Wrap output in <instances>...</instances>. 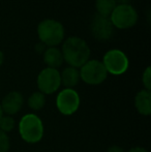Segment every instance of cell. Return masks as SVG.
I'll return each mask as SVG.
<instances>
[{
    "instance_id": "obj_1",
    "label": "cell",
    "mask_w": 151,
    "mask_h": 152,
    "mask_svg": "<svg viewBox=\"0 0 151 152\" xmlns=\"http://www.w3.org/2000/svg\"><path fill=\"white\" fill-rule=\"evenodd\" d=\"M63 60L73 67H81L89 59L90 49L84 39L77 36L69 37L64 42L61 50Z\"/></svg>"
},
{
    "instance_id": "obj_21",
    "label": "cell",
    "mask_w": 151,
    "mask_h": 152,
    "mask_svg": "<svg viewBox=\"0 0 151 152\" xmlns=\"http://www.w3.org/2000/svg\"><path fill=\"white\" fill-rule=\"evenodd\" d=\"M131 0H116V2H119L120 4H128Z\"/></svg>"
},
{
    "instance_id": "obj_6",
    "label": "cell",
    "mask_w": 151,
    "mask_h": 152,
    "mask_svg": "<svg viewBox=\"0 0 151 152\" xmlns=\"http://www.w3.org/2000/svg\"><path fill=\"white\" fill-rule=\"evenodd\" d=\"M103 64L112 75H122L128 68V59L120 50H110L104 56Z\"/></svg>"
},
{
    "instance_id": "obj_7",
    "label": "cell",
    "mask_w": 151,
    "mask_h": 152,
    "mask_svg": "<svg viewBox=\"0 0 151 152\" xmlns=\"http://www.w3.org/2000/svg\"><path fill=\"white\" fill-rule=\"evenodd\" d=\"M60 85V72L55 68H44L37 77V86L40 92L44 94L54 93L58 90Z\"/></svg>"
},
{
    "instance_id": "obj_11",
    "label": "cell",
    "mask_w": 151,
    "mask_h": 152,
    "mask_svg": "<svg viewBox=\"0 0 151 152\" xmlns=\"http://www.w3.org/2000/svg\"><path fill=\"white\" fill-rule=\"evenodd\" d=\"M135 104L138 112L144 116L151 114V93L149 90L143 89L136 95Z\"/></svg>"
},
{
    "instance_id": "obj_15",
    "label": "cell",
    "mask_w": 151,
    "mask_h": 152,
    "mask_svg": "<svg viewBox=\"0 0 151 152\" xmlns=\"http://www.w3.org/2000/svg\"><path fill=\"white\" fill-rule=\"evenodd\" d=\"M44 104H46V97H44V94L42 93L40 91L32 93L28 98V106L32 110L35 111L42 110L44 108Z\"/></svg>"
},
{
    "instance_id": "obj_23",
    "label": "cell",
    "mask_w": 151,
    "mask_h": 152,
    "mask_svg": "<svg viewBox=\"0 0 151 152\" xmlns=\"http://www.w3.org/2000/svg\"><path fill=\"white\" fill-rule=\"evenodd\" d=\"M2 114H3V112H2V109H1V106H0V118L2 117Z\"/></svg>"
},
{
    "instance_id": "obj_5",
    "label": "cell",
    "mask_w": 151,
    "mask_h": 152,
    "mask_svg": "<svg viewBox=\"0 0 151 152\" xmlns=\"http://www.w3.org/2000/svg\"><path fill=\"white\" fill-rule=\"evenodd\" d=\"M108 72L103 62L98 60H88L81 66L80 78L89 85H98L107 79Z\"/></svg>"
},
{
    "instance_id": "obj_13",
    "label": "cell",
    "mask_w": 151,
    "mask_h": 152,
    "mask_svg": "<svg viewBox=\"0 0 151 152\" xmlns=\"http://www.w3.org/2000/svg\"><path fill=\"white\" fill-rule=\"evenodd\" d=\"M61 83L64 85L66 88L73 89L80 81V72L77 69L76 67L73 66H69V67L64 68L62 74L60 75Z\"/></svg>"
},
{
    "instance_id": "obj_16",
    "label": "cell",
    "mask_w": 151,
    "mask_h": 152,
    "mask_svg": "<svg viewBox=\"0 0 151 152\" xmlns=\"http://www.w3.org/2000/svg\"><path fill=\"white\" fill-rule=\"evenodd\" d=\"M15 127V120L14 118H12L10 116L6 115L0 118V130H2L3 132H10L12 129H14Z\"/></svg>"
},
{
    "instance_id": "obj_20",
    "label": "cell",
    "mask_w": 151,
    "mask_h": 152,
    "mask_svg": "<svg viewBox=\"0 0 151 152\" xmlns=\"http://www.w3.org/2000/svg\"><path fill=\"white\" fill-rule=\"evenodd\" d=\"M128 152H148L145 148H141V147H136V148H131Z\"/></svg>"
},
{
    "instance_id": "obj_2",
    "label": "cell",
    "mask_w": 151,
    "mask_h": 152,
    "mask_svg": "<svg viewBox=\"0 0 151 152\" xmlns=\"http://www.w3.org/2000/svg\"><path fill=\"white\" fill-rule=\"evenodd\" d=\"M37 34L44 45L55 47L64 38V28L60 22L48 19L38 24Z\"/></svg>"
},
{
    "instance_id": "obj_9",
    "label": "cell",
    "mask_w": 151,
    "mask_h": 152,
    "mask_svg": "<svg viewBox=\"0 0 151 152\" xmlns=\"http://www.w3.org/2000/svg\"><path fill=\"white\" fill-rule=\"evenodd\" d=\"M90 31L97 40H107L113 35L114 26L110 18L96 14L90 22Z\"/></svg>"
},
{
    "instance_id": "obj_22",
    "label": "cell",
    "mask_w": 151,
    "mask_h": 152,
    "mask_svg": "<svg viewBox=\"0 0 151 152\" xmlns=\"http://www.w3.org/2000/svg\"><path fill=\"white\" fill-rule=\"evenodd\" d=\"M3 59H4V56H3V53L0 51V66H1V64L3 63Z\"/></svg>"
},
{
    "instance_id": "obj_12",
    "label": "cell",
    "mask_w": 151,
    "mask_h": 152,
    "mask_svg": "<svg viewBox=\"0 0 151 152\" xmlns=\"http://www.w3.org/2000/svg\"><path fill=\"white\" fill-rule=\"evenodd\" d=\"M44 61L50 68H57L62 65L63 63V56L62 53L59 49L50 47L44 52Z\"/></svg>"
},
{
    "instance_id": "obj_19",
    "label": "cell",
    "mask_w": 151,
    "mask_h": 152,
    "mask_svg": "<svg viewBox=\"0 0 151 152\" xmlns=\"http://www.w3.org/2000/svg\"><path fill=\"white\" fill-rule=\"evenodd\" d=\"M108 152H124L123 151V149L121 148V147H118V146H112L109 148V150Z\"/></svg>"
},
{
    "instance_id": "obj_14",
    "label": "cell",
    "mask_w": 151,
    "mask_h": 152,
    "mask_svg": "<svg viewBox=\"0 0 151 152\" xmlns=\"http://www.w3.org/2000/svg\"><path fill=\"white\" fill-rule=\"evenodd\" d=\"M116 5V0H96L95 2L97 14L103 17H108V18H110Z\"/></svg>"
},
{
    "instance_id": "obj_3",
    "label": "cell",
    "mask_w": 151,
    "mask_h": 152,
    "mask_svg": "<svg viewBox=\"0 0 151 152\" xmlns=\"http://www.w3.org/2000/svg\"><path fill=\"white\" fill-rule=\"evenodd\" d=\"M19 132L25 142L37 143L44 136V124L36 115L27 114L20 120Z\"/></svg>"
},
{
    "instance_id": "obj_18",
    "label": "cell",
    "mask_w": 151,
    "mask_h": 152,
    "mask_svg": "<svg viewBox=\"0 0 151 152\" xmlns=\"http://www.w3.org/2000/svg\"><path fill=\"white\" fill-rule=\"evenodd\" d=\"M142 81H143V84L145 86L146 90H149L151 89V69L150 67H147L146 70L144 72L143 77H142Z\"/></svg>"
},
{
    "instance_id": "obj_17",
    "label": "cell",
    "mask_w": 151,
    "mask_h": 152,
    "mask_svg": "<svg viewBox=\"0 0 151 152\" xmlns=\"http://www.w3.org/2000/svg\"><path fill=\"white\" fill-rule=\"evenodd\" d=\"M9 149V138L6 134L0 130V152H7Z\"/></svg>"
},
{
    "instance_id": "obj_4",
    "label": "cell",
    "mask_w": 151,
    "mask_h": 152,
    "mask_svg": "<svg viewBox=\"0 0 151 152\" xmlns=\"http://www.w3.org/2000/svg\"><path fill=\"white\" fill-rule=\"evenodd\" d=\"M113 26L119 29H126L137 23L138 14L129 4H118L110 16Z\"/></svg>"
},
{
    "instance_id": "obj_8",
    "label": "cell",
    "mask_w": 151,
    "mask_h": 152,
    "mask_svg": "<svg viewBox=\"0 0 151 152\" xmlns=\"http://www.w3.org/2000/svg\"><path fill=\"white\" fill-rule=\"evenodd\" d=\"M56 104L59 112L63 115H71L79 109L80 96L74 89L65 88L57 95Z\"/></svg>"
},
{
    "instance_id": "obj_10",
    "label": "cell",
    "mask_w": 151,
    "mask_h": 152,
    "mask_svg": "<svg viewBox=\"0 0 151 152\" xmlns=\"http://www.w3.org/2000/svg\"><path fill=\"white\" fill-rule=\"evenodd\" d=\"M23 102H24V98H23L22 94L20 92L12 91L4 96L2 104L0 106H1L2 112L6 113L8 116H10V115L17 114L22 109Z\"/></svg>"
}]
</instances>
